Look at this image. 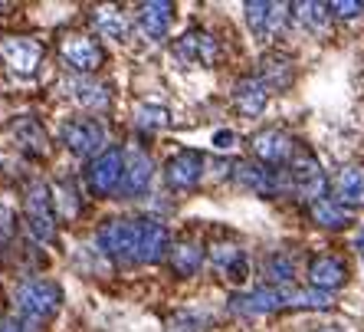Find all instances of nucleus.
<instances>
[{
    "instance_id": "f257e3e1",
    "label": "nucleus",
    "mask_w": 364,
    "mask_h": 332,
    "mask_svg": "<svg viewBox=\"0 0 364 332\" xmlns=\"http://www.w3.org/2000/svg\"><path fill=\"white\" fill-rule=\"evenodd\" d=\"M63 303V293L60 286H53L46 280H30L23 286H17L14 293V306L23 319H50Z\"/></svg>"
},
{
    "instance_id": "f03ea898",
    "label": "nucleus",
    "mask_w": 364,
    "mask_h": 332,
    "mask_svg": "<svg viewBox=\"0 0 364 332\" xmlns=\"http://www.w3.org/2000/svg\"><path fill=\"white\" fill-rule=\"evenodd\" d=\"M23 217L26 227H30V237L40 240V244H50L56 237V214H53V194L46 185H30L23 201Z\"/></svg>"
},
{
    "instance_id": "7ed1b4c3",
    "label": "nucleus",
    "mask_w": 364,
    "mask_h": 332,
    "mask_svg": "<svg viewBox=\"0 0 364 332\" xmlns=\"http://www.w3.org/2000/svg\"><path fill=\"white\" fill-rule=\"evenodd\" d=\"M63 145L69 148L73 155H95L99 158L102 148H105V125L92 115H79V119L63 122Z\"/></svg>"
},
{
    "instance_id": "20e7f679",
    "label": "nucleus",
    "mask_w": 364,
    "mask_h": 332,
    "mask_svg": "<svg viewBox=\"0 0 364 332\" xmlns=\"http://www.w3.org/2000/svg\"><path fill=\"white\" fill-rule=\"evenodd\" d=\"M125 181V152L122 148H105L99 158L89 165V187L95 194H112Z\"/></svg>"
},
{
    "instance_id": "39448f33",
    "label": "nucleus",
    "mask_w": 364,
    "mask_h": 332,
    "mask_svg": "<svg viewBox=\"0 0 364 332\" xmlns=\"http://www.w3.org/2000/svg\"><path fill=\"white\" fill-rule=\"evenodd\" d=\"M289 178H292V185H296L299 194L309 197L312 204L325 197V187H328V181H325V171H322V165L315 162L309 152L296 155V158L289 162Z\"/></svg>"
},
{
    "instance_id": "423d86ee",
    "label": "nucleus",
    "mask_w": 364,
    "mask_h": 332,
    "mask_svg": "<svg viewBox=\"0 0 364 332\" xmlns=\"http://www.w3.org/2000/svg\"><path fill=\"white\" fill-rule=\"evenodd\" d=\"M135 240H138V221H109L99 230L102 254L115 260H135Z\"/></svg>"
},
{
    "instance_id": "0eeeda50",
    "label": "nucleus",
    "mask_w": 364,
    "mask_h": 332,
    "mask_svg": "<svg viewBox=\"0 0 364 332\" xmlns=\"http://www.w3.org/2000/svg\"><path fill=\"white\" fill-rule=\"evenodd\" d=\"M171 250L168 227L151 217H138V240H135V264H158Z\"/></svg>"
},
{
    "instance_id": "6e6552de",
    "label": "nucleus",
    "mask_w": 364,
    "mask_h": 332,
    "mask_svg": "<svg viewBox=\"0 0 364 332\" xmlns=\"http://www.w3.org/2000/svg\"><path fill=\"white\" fill-rule=\"evenodd\" d=\"M250 145H253V155L263 165H289L292 162V152H296L292 135L282 132V128H263V132H256Z\"/></svg>"
},
{
    "instance_id": "1a4fd4ad",
    "label": "nucleus",
    "mask_w": 364,
    "mask_h": 332,
    "mask_svg": "<svg viewBox=\"0 0 364 332\" xmlns=\"http://www.w3.org/2000/svg\"><path fill=\"white\" fill-rule=\"evenodd\" d=\"M164 178L174 191H191L203 178V155L200 152H178L164 165Z\"/></svg>"
},
{
    "instance_id": "9d476101",
    "label": "nucleus",
    "mask_w": 364,
    "mask_h": 332,
    "mask_svg": "<svg viewBox=\"0 0 364 332\" xmlns=\"http://www.w3.org/2000/svg\"><path fill=\"white\" fill-rule=\"evenodd\" d=\"M60 53H63V60H66V66L76 69V73H92L105 60V53H102V46L92 36H66L60 43Z\"/></svg>"
},
{
    "instance_id": "9b49d317",
    "label": "nucleus",
    "mask_w": 364,
    "mask_h": 332,
    "mask_svg": "<svg viewBox=\"0 0 364 332\" xmlns=\"http://www.w3.org/2000/svg\"><path fill=\"white\" fill-rule=\"evenodd\" d=\"M233 313H243V316H263V313H276V309H286L289 306V290H279V286H269V290H253V293H243V296H233Z\"/></svg>"
},
{
    "instance_id": "f8f14e48",
    "label": "nucleus",
    "mask_w": 364,
    "mask_h": 332,
    "mask_svg": "<svg viewBox=\"0 0 364 332\" xmlns=\"http://www.w3.org/2000/svg\"><path fill=\"white\" fill-rule=\"evenodd\" d=\"M246 24L253 30L259 40H269V36L279 33L282 20H286V4H263V0H253V4H246Z\"/></svg>"
},
{
    "instance_id": "ddd939ff",
    "label": "nucleus",
    "mask_w": 364,
    "mask_h": 332,
    "mask_svg": "<svg viewBox=\"0 0 364 332\" xmlns=\"http://www.w3.org/2000/svg\"><path fill=\"white\" fill-rule=\"evenodd\" d=\"M154 178V165L151 158H148V152L144 148H132V152L125 155V181H122V194L125 197H138L148 191V185H151Z\"/></svg>"
},
{
    "instance_id": "4468645a",
    "label": "nucleus",
    "mask_w": 364,
    "mask_h": 332,
    "mask_svg": "<svg viewBox=\"0 0 364 332\" xmlns=\"http://www.w3.org/2000/svg\"><path fill=\"white\" fill-rule=\"evenodd\" d=\"M4 60H7V66L17 73V76H33L36 66H40V43L33 40H20V36H10V40H4Z\"/></svg>"
},
{
    "instance_id": "2eb2a0df",
    "label": "nucleus",
    "mask_w": 364,
    "mask_h": 332,
    "mask_svg": "<svg viewBox=\"0 0 364 332\" xmlns=\"http://www.w3.org/2000/svg\"><path fill=\"white\" fill-rule=\"evenodd\" d=\"M233 103H237V109L243 112V115H259V112L266 109V103H269V83H266L263 76H246L237 83V89H233Z\"/></svg>"
},
{
    "instance_id": "dca6fc26",
    "label": "nucleus",
    "mask_w": 364,
    "mask_h": 332,
    "mask_svg": "<svg viewBox=\"0 0 364 332\" xmlns=\"http://www.w3.org/2000/svg\"><path fill=\"white\" fill-rule=\"evenodd\" d=\"M171 4H164V0H154V4H144L141 10H138V30H141V36L148 43H161L164 36H168V26H171Z\"/></svg>"
},
{
    "instance_id": "f3484780",
    "label": "nucleus",
    "mask_w": 364,
    "mask_h": 332,
    "mask_svg": "<svg viewBox=\"0 0 364 332\" xmlns=\"http://www.w3.org/2000/svg\"><path fill=\"white\" fill-rule=\"evenodd\" d=\"M348 280V266L341 264L338 256H315L312 264H309V283H312L315 290H338L341 283Z\"/></svg>"
},
{
    "instance_id": "a211bd4d",
    "label": "nucleus",
    "mask_w": 364,
    "mask_h": 332,
    "mask_svg": "<svg viewBox=\"0 0 364 332\" xmlns=\"http://www.w3.org/2000/svg\"><path fill=\"white\" fill-rule=\"evenodd\" d=\"M178 56L187 63H200V66H213V60H217V43H213V36L200 33V30H191V33H184L178 40Z\"/></svg>"
},
{
    "instance_id": "6ab92c4d",
    "label": "nucleus",
    "mask_w": 364,
    "mask_h": 332,
    "mask_svg": "<svg viewBox=\"0 0 364 332\" xmlns=\"http://www.w3.org/2000/svg\"><path fill=\"white\" fill-rule=\"evenodd\" d=\"M66 93L73 95L79 105H85V109H95V112L109 109V89H105L102 83H95V79H89V76L66 79Z\"/></svg>"
},
{
    "instance_id": "aec40b11",
    "label": "nucleus",
    "mask_w": 364,
    "mask_h": 332,
    "mask_svg": "<svg viewBox=\"0 0 364 332\" xmlns=\"http://www.w3.org/2000/svg\"><path fill=\"white\" fill-rule=\"evenodd\" d=\"M335 197L338 204H364V168L358 165H348L335 175Z\"/></svg>"
},
{
    "instance_id": "412c9836",
    "label": "nucleus",
    "mask_w": 364,
    "mask_h": 332,
    "mask_svg": "<svg viewBox=\"0 0 364 332\" xmlns=\"http://www.w3.org/2000/svg\"><path fill=\"white\" fill-rule=\"evenodd\" d=\"M292 14H296L299 24H302L305 30H312V33H325V30H328V20H331L328 4H315V0H309V4H296Z\"/></svg>"
},
{
    "instance_id": "4be33fe9",
    "label": "nucleus",
    "mask_w": 364,
    "mask_h": 332,
    "mask_svg": "<svg viewBox=\"0 0 364 332\" xmlns=\"http://www.w3.org/2000/svg\"><path fill=\"white\" fill-rule=\"evenodd\" d=\"M92 20H95V30H99L102 36H112V40H125V36H128V20H125V14H122V10L99 7L92 14Z\"/></svg>"
},
{
    "instance_id": "5701e85b",
    "label": "nucleus",
    "mask_w": 364,
    "mask_h": 332,
    "mask_svg": "<svg viewBox=\"0 0 364 332\" xmlns=\"http://www.w3.org/2000/svg\"><path fill=\"white\" fill-rule=\"evenodd\" d=\"M200 264H203V250L197 247V244H174V247H171V266H174V273H181V276L197 273Z\"/></svg>"
},
{
    "instance_id": "b1692460",
    "label": "nucleus",
    "mask_w": 364,
    "mask_h": 332,
    "mask_svg": "<svg viewBox=\"0 0 364 332\" xmlns=\"http://www.w3.org/2000/svg\"><path fill=\"white\" fill-rule=\"evenodd\" d=\"M237 181L243 187H253V191H259V194H266V191H272V178H269V171L259 168V165H237Z\"/></svg>"
},
{
    "instance_id": "393cba45",
    "label": "nucleus",
    "mask_w": 364,
    "mask_h": 332,
    "mask_svg": "<svg viewBox=\"0 0 364 332\" xmlns=\"http://www.w3.org/2000/svg\"><path fill=\"white\" fill-rule=\"evenodd\" d=\"M312 217L322 227H345L351 217H348V211H341V204H335V201H328V197H322V201H315L312 204Z\"/></svg>"
},
{
    "instance_id": "a878e982",
    "label": "nucleus",
    "mask_w": 364,
    "mask_h": 332,
    "mask_svg": "<svg viewBox=\"0 0 364 332\" xmlns=\"http://www.w3.org/2000/svg\"><path fill=\"white\" fill-rule=\"evenodd\" d=\"M213 264L220 266L223 273H230L233 280H243L246 276V260L237 247H217L213 250Z\"/></svg>"
},
{
    "instance_id": "bb28decb",
    "label": "nucleus",
    "mask_w": 364,
    "mask_h": 332,
    "mask_svg": "<svg viewBox=\"0 0 364 332\" xmlns=\"http://www.w3.org/2000/svg\"><path fill=\"white\" fill-rule=\"evenodd\" d=\"M135 119H138V125L141 128H164L171 122V115H168V109L164 105H138L135 109Z\"/></svg>"
},
{
    "instance_id": "cd10ccee",
    "label": "nucleus",
    "mask_w": 364,
    "mask_h": 332,
    "mask_svg": "<svg viewBox=\"0 0 364 332\" xmlns=\"http://www.w3.org/2000/svg\"><path fill=\"white\" fill-rule=\"evenodd\" d=\"M266 273H269L272 283H279V286H286L292 276H296V266H292V260L282 254H272L269 260H266Z\"/></svg>"
},
{
    "instance_id": "c85d7f7f",
    "label": "nucleus",
    "mask_w": 364,
    "mask_h": 332,
    "mask_svg": "<svg viewBox=\"0 0 364 332\" xmlns=\"http://www.w3.org/2000/svg\"><path fill=\"white\" fill-rule=\"evenodd\" d=\"M331 14L341 20H355L364 14V0H335V4H328Z\"/></svg>"
},
{
    "instance_id": "c756f323",
    "label": "nucleus",
    "mask_w": 364,
    "mask_h": 332,
    "mask_svg": "<svg viewBox=\"0 0 364 332\" xmlns=\"http://www.w3.org/2000/svg\"><path fill=\"white\" fill-rule=\"evenodd\" d=\"M0 332H26V323L23 319H17V316H10V319L0 323Z\"/></svg>"
},
{
    "instance_id": "7c9ffc66",
    "label": "nucleus",
    "mask_w": 364,
    "mask_h": 332,
    "mask_svg": "<svg viewBox=\"0 0 364 332\" xmlns=\"http://www.w3.org/2000/svg\"><path fill=\"white\" fill-rule=\"evenodd\" d=\"M213 145L217 148H233V132H217V135H213Z\"/></svg>"
},
{
    "instance_id": "2f4dec72",
    "label": "nucleus",
    "mask_w": 364,
    "mask_h": 332,
    "mask_svg": "<svg viewBox=\"0 0 364 332\" xmlns=\"http://www.w3.org/2000/svg\"><path fill=\"white\" fill-rule=\"evenodd\" d=\"M318 332H341V329H335V326H325V329H318Z\"/></svg>"
},
{
    "instance_id": "473e14b6",
    "label": "nucleus",
    "mask_w": 364,
    "mask_h": 332,
    "mask_svg": "<svg viewBox=\"0 0 364 332\" xmlns=\"http://www.w3.org/2000/svg\"><path fill=\"white\" fill-rule=\"evenodd\" d=\"M358 247H364V230H361V237H358Z\"/></svg>"
}]
</instances>
